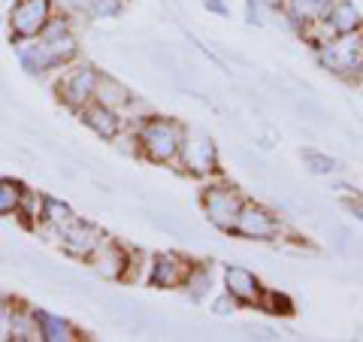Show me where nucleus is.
I'll return each mask as SVG.
<instances>
[{
	"mask_svg": "<svg viewBox=\"0 0 363 342\" xmlns=\"http://www.w3.org/2000/svg\"><path fill=\"white\" fill-rule=\"evenodd\" d=\"M140 143L145 155L152 161H173L182 149V133L173 121H164V118H152L145 128L140 131Z\"/></svg>",
	"mask_w": 363,
	"mask_h": 342,
	"instance_id": "nucleus-1",
	"label": "nucleus"
},
{
	"mask_svg": "<svg viewBox=\"0 0 363 342\" xmlns=\"http://www.w3.org/2000/svg\"><path fill=\"white\" fill-rule=\"evenodd\" d=\"M52 18V0H16L9 13V31L16 40H37Z\"/></svg>",
	"mask_w": 363,
	"mask_h": 342,
	"instance_id": "nucleus-2",
	"label": "nucleus"
},
{
	"mask_svg": "<svg viewBox=\"0 0 363 342\" xmlns=\"http://www.w3.org/2000/svg\"><path fill=\"white\" fill-rule=\"evenodd\" d=\"M40 43L45 45V52H49V58H52L55 67L73 61L76 52H79V43H76V37L70 33V25H67L64 18H49L45 21V28L40 33Z\"/></svg>",
	"mask_w": 363,
	"mask_h": 342,
	"instance_id": "nucleus-3",
	"label": "nucleus"
},
{
	"mask_svg": "<svg viewBox=\"0 0 363 342\" xmlns=\"http://www.w3.org/2000/svg\"><path fill=\"white\" fill-rule=\"evenodd\" d=\"M97 70L91 67H82V70H73L70 76H64V82L58 85V94L67 106L73 109H82L85 104L94 100V91H97Z\"/></svg>",
	"mask_w": 363,
	"mask_h": 342,
	"instance_id": "nucleus-4",
	"label": "nucleus"
},
{
	"mask_svg": "<svg viewBox=\"0 0 363 342\" xmlns=\"http://www.w3.org/2000/svg\"><path fill=\"white\" fill-rule=\"evenodd\" d=\"M203 203H206L209 221L224 227V231H230V227L236 224V215H240V206H242L240 197H236L233 191H227V188H212Z\"/></svg>",
	"mask_w": 363,
	"mask_h": 342,
	"instance_id": "nucleus-5",
	"label": "nucleus"
},
{
	"mask_svg": "<svg viewBox=\"0 0 363 342\" xmlns=\"http://www.w3.org/2000/svg\"><path fill=\"white\" fill-rule=\"evenodd\" d=\"M88 260H91V267H94L104 279H121L124 267H128V255L118 248V243L104 239V236H100V243L94 246V252L88 255Z\"/></svg>",
	"mask_w": 363,
	"mask_h": 342,
	"instance_id": "nucleus-6",
	"label": "nucleus"
},
{
	"mask_svg": "<svg viewBox=\"0 0 363 342\" xmlns=\"http://www.w3.org/2000/svg\"><path fill=\"white\" fill-rule=\"evenodd\" d=\"M100 243V231H94L85 221H64L61 224V246L76 258H88L94 252V246Z\"/></svg>",
	"mask_w": 363,
	"mask_h": 342,
	"instance_id": "nucleus-7",
	"label": "nucleus"
},
{
	"mask_svg": "<svg viewBox=\"0 0 363 342\" xmlns=\"http://www.w3.org/2000/svg\"><path fill=\"white\" fill-rule=\"evenodd\" d=\"M236 231L242 236H252V239H272L279 233V224L276 219L260 209V206H240V215H236Z\"/></svg>",
	"mask_w": 363,
	"mask_h": 342,
	"instance_id": "nucleus-8",
	"label": "nucleus"
},
{
	"mask_svg": "<svg viewBox=\"0 0 363 342\" xmlns=\"http://www.w3.org/2000/svg\"><path fill=\"white\" fill-rule=\"evenodd\" d=\"M345 37L348 40L333 43L330 49L324 52V61L330 67H336L339 73H354V70L363 67V40L351 37V33H345Z\"/></svg>",
	"mask_w": 363,
	"mask_h": 342,
	"instance_id": "nucleus-9",
	"label": "nucleus"
},
{
	"mask_svg": "<svg viewBox=\"0 0 363 342\" xmlns=\"http://www.w3.org/2000/svg\"><path fill=\"white\" fill-rule=\"evenodd\" d=\"M82 121L100 136V140H112V136L118 133V116H116V109H109L104 104H85L82 106Z\"/></svg>",
	"mask_w": 363,
	"mask_h": 342,
	"instance_id": "nucleus-10",
	"label": "nucleus"
},
{
	"mask_svg": "<svg viewBox=\"0 0 363 342\" xmlns=\"http://www.w3.org/2000/svg\"><path fill=\"white\" fill-rule=\"evenodd\" d=\"M224 282H227V291H230L236 300H242V303H257L260 300V282L248 270H242V267H227Z\"/></svg>",
	"mask_w": 363,
	"mask_h": 342,
	"instance_id": "nucleus-11",
	"label": "nucleus"
},
{
	"mask_svg": "<svg viewBox=\"0 0 363 342\" xmlns=\"http://www.w3.org/2000/svg\"><path fill=\"white\" fill-rule=\"evenodd\" d=\"M185 279V264L176 255H157L152 267V285L155 288H176Z\"/></svg>",
	"mask_w": 363,
	"mask_h": 342,
	"instance_id": "nucleus-12",
	"label": "nucleus"
},
{
	"mask_svg": "<svg viewBox=\"0 0 363 342\" xmlns=\"http://www.w3.org/2000/svg\"><path fill=\"white\" fill-rule=\"evenodd\" d=\"M33 318H37L40 339H45V342H67V339H76L73 327L67 324L61 315H52V312L37 309V312H33Z\"/></svg>",
	"mask_w": 363,
	"mask_h": 342,
	"instance_id": "nucleus-13",
	"label": "nucleus"
},
{
	"mask_svg": "<svg viewBox=\"0 0 363 342\" xmlns=\"http://www.w3.org/2000/svg\"><path fill=\"white\" fill-rule=\"evenodd\" d=\"M327 21H330V28L336 33H354L360 28V13L351 0H333Z\"/></svg>",
	"mask_w": 363,
	"mask_h": 342,
	"instance_id": "nucleus-14",
	"label": "nucleus"
},
{
	"mask_svg": "<svg viewBox=\"0 0 363 342\" xmlns=\"http://www.w3.org/2000/svg\"><path fill=\"white\" fill-rule=\"evenodd\" d=\"M18 61H21V67H25L28 73H45V70H52V58H49V52H45V45L40 43V37H37V43H25L21 40V45H18Z\"/></svg>",
	"mask_w": 363,
	"mask_h": 342,
	"instance_id": "nucleus-15",
	"label": "nucleus"
},
{
	"mask_svg": "<svg viewBox=\"0 0 363 342\" xmlns=\"http://www.w3.org/2000/svg\"><path fill=\"white\" fill-rule=\"evenodd\" d=\"M182 145H185L188 167L200 170V173H209V170H215V152H212L209 136H194V143H182Z\"/></svg>",
	"mask_w": 363,
	"mask_h": 342,
	"instance_id": "nucleus-16",
	"label": "nucleus"
},
{
	"mask_svg": "<svg viewBox=\"0 0 363 342\" xmlns=\"http://www.w3.org/2000/svg\"><path fill=\"white\" fill-rule=\"evenodd\" d=\"M94 100L97 104H104V106H109V109H118L124 104H130V91L124 85H118L116 79H97Z\"/></svg>",
	"mask_w": 363,
	"mask_h": 342,
	"instance_id": "nucleus-17",
	"label": "nucleus"
},
{
	"mask_svg": "<svg viewBox=\"0 0 363 342\" xmlns=\"http://www.w3.org/2000/svg\"><path fill=\"white\" fill-rule=\"evenodd\" d=\"M25 185L16 179H0V215H13L18 212L21 200H25Z\"/></svg>",
	"mask_w": 363,
	"mask_h": 342,
	"instance_id": "nucleus-18",
	"label": "nucleus"
},
{
	"mask_svg": "<svg viewBox=\"0 0 363 342\" xmlns=\"http://www.w3.org/2000/svg\"><path fill=\"white\" fill-rule=\"evenodd\" d=\"M9 339H40L37 330V318L33 312H16L13 309V321H9Z\"/></svg>",
	"mask_w": 363,
	"mask_h": 342,
	"instance_id": "nucleus-19",
	"label": "nucleus"
},
{
	"mask_svg": "<svg viewBox=\"0 0 363 342\" xmlns=\"http://www.w3.org/2000/svg\"><path fill=\"white\" fill-rule=\"evenodd\" d=\"M40 219H43L45 224L61 227L64 221H70V219H73V212H70V206H67V203H61V200L43 197V200H40Z\"/></svg>",
	"mask_w": 363,
	"mask_h": 342,
	"instance_id": "nucleus-20",
	"label": "nucleus"
},
{
	"mask_svg": "<svg viewBox=\"0 0 363 342\" xmlns=\"http://www.w3.org/2000/svg\"><path fill=\"white\" fill-rule=\"evenodd\" d=\"M333 0H291V9L297 18H318L327 13V6H330Z\"/></svg>",
	"mask_w": 363,
	"mask_h": 342,
	"instance_id": "nucleus-21",
	"label": "nucleus"
},
{
	"mask_svg": "<svg viewBox=\"0 0 363 342\" xmlns=\"http://www.w3.org/2000/svg\"><path fill=\"white\" fill-rule=\"evenodd\" d=\"M303 164H309V170L312 173H333L336 170V161L333 158H327V155H321V152H312V149H306L303 152Z\"/></svg>",
	"mask_w": 363,
	"mask_h": 342,
	"instance_id": "nucleus-22",
	"label": "nucleus"
},
{
	"mask_svg": "<svg viewBox=\"0 0 363 342\" xmlns=\"http://www.w3.org/2000/svg\"><path fill=\"white\" fill-rule=\"evenodd\" d=\"M91 16H118L121 13V0H94L91 4V9H88Z\"/></svg>",
	"mask_w": 363,
	"mask_h": 342,
	"instance_id": "nucleus-23",
	"label": "nucleus"
},
{
	"mask_svg": "<svg viewBox=\"0 0 363 342\" xmlns=\"http://www.w3.org/2000/svg\"><path fill=\"white\" fill-rule=\"evenodd\" d=\"M9 321H13V306L0 300V339H9Z\"/></svg>",
	"mask_w": 363,
	"mask_h": 342,
	"instance_id": "nucleus-24",
	"label": "nucleus"
},
{
	"mask_svg": "<svg viewBox=\"0 0 363 342\" xmlns=\"http://www.w3.org/2000/svg\"><path fill=\"white\" fill-rule=\"evenodd\" d=\"M269 306L279 315H294V303L285 297V294H269Z\"/></svg>",
	"mask_w": 363,
	"mask_h": 342,
	"instance_id": "nucleus-25",
	"label": "nucleus"
},
{
	"mask_svg": "<svg viewBox=\"0 0 363 342\" xmlns=\"http://www.w3.org/2000/svg\"><path fill=\"white\" fill-rule=\"evenodd\" d=\"M206 6L212 9V13H218V16H227V6L221 4V0H206Z\"/></svg>",
	"mask_w": 363,
	"mask_h": 342,
	"instance_id": "nucleus-26",
	"label": "nucleus"
},
{
	"mask_svg": "<svg viewBox=\"0 0 363 342\" xmlns=\"http://www.w3.org/2000/svg\"><path fill=\"white\" fill-rule=\"evenodd\" d=\"M248 21H252V25H255V21H260L257 18V0H248Z\"/></svg>",
	"mask_w": 363,
	"mask_h": 342,
	"instance_id": "nucleus-27",
	"label": "nucleus"
},
{
	"mask_svg": "<svg viewBox=\"0 0 363 342\" xmlns=\"http://www.w3.org/2000/svg\"><path fill=\"white\" fill-rule=\"evenodd\" d=\"M67 4H70L73 9H91V4H94V0H67Z\"/></svg>",
	"mask_w": 363,
	"mask_h": 342,
	"instance_id": "nucleus-28",
	"label": "nucleus"
},
{
	"mask_svg": "<svg viewBox=\"0 0 363 342\" xmlns=\"http://www.w3.org/2000/svg\"><path fill=\"white\" fill-rule=\"evenodd\" d=\"M348 206H351V212H354V215H357V219L363 221V206H357V203H348Z\"/></svg>",
	"mask_w": 363,
	"mask_h": 342,
	"instance_id": "nucleus-29",
	"label": "nucleus"
}]
</instances>
